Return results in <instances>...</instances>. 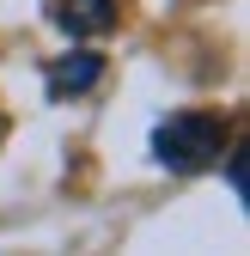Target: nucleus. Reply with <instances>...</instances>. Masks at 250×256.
<instances>
[{"label": "nucleus", "mask_w": 250, "mask_h": 256, "mask_svg": "<svg viewBox=\"0 0 250 256\" xmlns=\"http://www.w3.org/2000/svg\"><path fill=\"white\" fill-rule=\"evenodd\" d=\"M146 146H152V158H159L165 171L196 177V171H208L214 158L232 146V122L214 116V110H171L165 122H152Z\"/></svg>", "instance_id": "obj_1"}, {"label": "nucleus", "mask_w": 250, "mask_h": 256, "mask_svg": "<svg viewBox=\"0 0 250 256\" xmlns=\"http://www.w3.org/2000/svg\"><path fill=\"white\" fill-rule=\"evenodd\" d=\"M104 80V55L98 49H68V55H55L49 61V98H86L92 86Z\"/></svg>", "instance_id": "obj_2"}, {"label": "nucleus", "mask_w": 250, "mask_h": 256, "mask_svg": "<svg viewBox=\"0 0 250 256\" xmlns=\"http://www.w3.org/2000/svg\"><path fill=\"white\" fill-rule=\"evenodd\" d=\"M55 24L86 49V43L116 30V0H55Z\"/></svg>", "instance_id": "obj_3"}, {"label": "nucleus", "mask_w": 250, "mask_h": 256, "mask_svg": "<svg viewBox=\"0 0 250 256\" xmlns=\"http://www.w3.org/2000/svg\"><path fill=\"white\" fill-rule=\"evenodd\" d=\"M232 189H238V202H250V177H244V146H232V165H226Z\"/></svg>", "instance_id": "obj_4"}]
</instances>
